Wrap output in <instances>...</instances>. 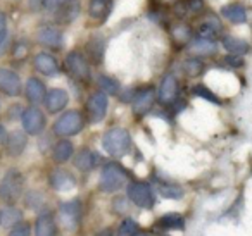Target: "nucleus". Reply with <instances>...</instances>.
Wrapping results in <instances>:
<instances>
[{"label": "nucleus", "mask_w": 252, "mask_h": 236, "mask_svg": "<svg viewBox=\"0 0 252 236\" xmlns=\"http://www.w3.org/2000/svg\"><path fill=\"white\" fill-rule=\"evenodd\" d=\"M5 143H7L9 155L18 157V155H21V153L25 152L26 145H28V138H26V135L23 131H14V133H11V135L7 136Z\"/></svg>", "instance_id": "nucleus-18"}, {"label": "nucleus", "mask_w": 252, "mask_h": 236, "mask_svg": "<svg viewBox=\"0 0 252 236\" xmlns=\"http://www.w3.org/2000/svg\"><path fill=\"white\" fill-rule=\"evenodd\" d=\"M21 210H18L16 207H5L0 210V226L4 228H12V226L19 224L21 221Z\"/></svg>", "instance_id": "nucleus-26"}, {"label": "nucleus", "mask_w": 252, "mask_h": 236, "mask_svg": "<svg viewBox=\"0 0 252 236\" xmlns=\"http://www.w3.org/2000/svg\"><path fill=\"white\" fill-rule=\"evenodd\" d=\"M95 162H97V159H95L94 152H92V150H87V148L78 152V155L74 157V166H76L80 171H83V173L94 169Z\"/></svg>", "instance_id": "nucleus-24"}, {"label": "nucleus", "mask_w": 252, "mask_h": 236, "mask_svg": "<svg viewBox=\"0 0 252 236\" xmlns=\"http://www.w3.org/2000/svg\"><path fill=\"white\" fill-rule=\"evenodd\" d=\"M36 38L42 45L49 47V49H61L63 47V35L57 28L54 26H42L36 33Z\"/></svg>", "instance_id": "nucleus-14"}, {"label": "nucleus", "mask_w": 252, "mask_h": 236, "mask_svg": "<svg viewBox=\"0 0 252 236\" xmlns=\"http://www.w3.org/2000/svg\"><path fill=\"white\" fill-rule=\"evenodd\" d=\"M221 14L230 23H233V25H244V23L247 21V11H245L240 4L224 5V7L221 9Z\"/></svg>", "instance_id": "nucleus-20"}, {"label": "nucleus", "mask_w": 252, "mask_h": 236, "mask_svg": "<svg viewBox=\"0 0 252 236\" xmlns=\"http://www.w3.org/2000/svg\"><path fill=\"white\" fill-rule=\"evenodd\" d=\"M97 236H112V235H111V231H109V229H104V231H100Z\"/></svg>", "instance_id": "nucleus-43"}, {"label": "nucleus", "mask_w": 252, "mask_h": 236, "mask_svg": "<svg viewBox=\"0 0 252 236\" xmlns=\"http://www.w3.org/2000/svg\"><path fill=\"white\" fill-rule=\"evenodd\" d=\"M204 9V2L202 0H187V11L197 14Z\"/></svg>", "instance_id": "nucleus-38"}, {"label": "nucleus", "mask_w": 252, "mask_h": 236, "mask_svg": "<svg viewBox=\"0 0 252 236\" xmlns=\"http://www.w3.org/2000/svg\"><path fill=\"white\" fill-rule=\"evenodd\" d=\"M128 198H130L135 205H138V207H142V208H152L156 202L152 188L149 186L147 183H140V181L131 183L130 186H128Z\"/></svg>", "instance_id": "nucleus-5"}, {"label": "nucleus", "mask_w": 252, "mask_h": 236, "mask_svg": "<svg viewBox=\"0 0 252 236\" xmlns=\"http://www.w3.org/2000/svg\"><path fill=\"white\" fill-rule=\"evenodd\" d=\"M21 122L23 129H25L28 135H40L45 128V116L40 109L30 107L26 111H23L21 114Z\"/></svg>", "instance_id": "nucleus-7"}, {"label": "nucleus", "mask_w": 252, "mask_h": 236, "mask_svg": "<svg viewBox=\"0 0 252 236\" xmlns=\"http://www.w3.org/2000/svg\"><path fill=\"white\" fill-rule=\"evenodd\" d=\"M26 54H28V47H26L25 43H18V45L14 47V57L21 59V57H25Z\"/></svg>", "instance_id": "nucleus-39"}, {"label": "nucleus", "mask_w": 252, "mask_h": 236, "mask_svg": "<svg viewBox=\"0 0 252 236\" xmlns=\"http://www.w3.org/2000/svg\"><path fill=\"white\" fill-rule=\"evenodd\" d=\"M61 222L64 224V228L74 229L80 222V204L78 202H67L61 207L59 210Z\"/></svg>", "instance_id": "nucleus-15"}, {"label": "nucleus", "mask_w": 252, "mask_h": 236, "mask_svg": "<svg viewBox=\"0 0 252 236\" xmlns=\"http://www.w3.org/2000/svg\"><path fill=\"white\" fill-rule=\"evenodd\" d=\"M45 85L38 80V78H30L26 81V98H28L32 104H42L45 100Z\"/></svg>", "instance_id": "nucleus-16"}, {"label": "nucleus", "mask_w": 252, "mask_h": 236, "mask_svg": "<svg viewBox=\"0 0 252 236\" xmlns=\"http://www.w3.org/2000/svg\"><path fill=\"white\" fill-rule=\"evenodd\" d=\"M126 181V173L119 164L109 162L102 167L100 173V190L105 193H114L119 188L125 184Z\"/></svg>", "instance_id": "nucleus-3"}, {"label": "nucleus", "mask_w": 252, "mask_h": 236, "mask_svg": "<svg viewBox=\"0 0 252 236\" xmlns=\"http://www.w3.org/2000/svg\"><path fill=\"white\" fill-rule=\"evenodd\" d=\"M221 31V25L218 23L216 18H209L207 21H204L199 26V38H206V40H214L218 36V33Z\"/></svg>", "instance_id": "nucleus-23"}, {"label": "nucleus", "mask_w": 252, "mask_h": 236, "mask_svg": "<svg viewBox=\"0 0 252 236\" xmlns=\"http://www.w3.org/2000/svg\"><path fill=\"white\" fill-rule=\"evenodd\" d=\"M33 64H35V69L38 73L45 74V76H56L59 73V64H57L56 57L47 52L36 54L35 59H33Z\"/></svg>", "instance_id": "nucleus-12"}, {"label": "nucleus", "mask_w": 252, "mask_h": 236, "mask_svg": "<svg viewBox=\"0 0 252 236\" xmlns=\"http://www.w3.org/2000/svg\"><path fill=\"white\" fill-rule=\"evenodd\" d=\"M158 226L162 229H168V231H173V229L185 228V221H183V217L180 214H166L159 219Z\"/></svg>", "instance_id": "nucleus-27"}, {"label": "nucleus", "mask_w": 252, "mask_h": 236, "mask_svg": "<svg viewBox=\"0 0 252 236\" xmlns=\"http://www.w3.org/2000/svg\"><path fill=\"white\" fill-rule=\"evenodd\" d=\"M98 85H100L102 91H105V93H116L118 91V81L112 80V78L109 76H100L98 78Z\"/></svg>", "instance_id": "nucleus-34"}, {"label": "nucleus", "mask_w": 252, "mask_h": 236, "mask_svg": "<svg viewBox=\"0 0 252 236\" xmlns=\"http://www.w3.org/2000/svg\"><path fill=\"white\" fill-rule=\"evenodd\" d=\"M159 193L166 198H173V200H178L183 197V190L178 184H171V183H161L159 184Z\"/></svg>", "instance_id": "nucleus-30"}, {"label": "nucleus", "mask_w": 252, "mask_h": 236, "mask_svg": "<svg viewBox=\"0 0 252 236\" xmlns=\"http://www.w3.org/2000/svg\"><path fill=\"white\" fill-rule=\"evenodd\" d=\"M0 91L9 97H18L21 93V78L18 73L7 67H0Z\"/></svg>", "instance_id": "nucleus-8"}, {"label": "nucleus", "mask_w": 252, "mask_h": 236, "mask_svg": "<svg viewBox=\"0 0 252 236\" xmlns=\"http://www.w3.org/2000/svg\"><path fill=\"white\" fill-rule=\"evenodd\" d=\"M178 91H180V87H178V81L173 74H166L161 81V87H159V102L162 105H171L176 102L178 98Z\"/></svg>", "instance_id": "nucleus-9"}, {"label": "nucleus", "mask_w": 252, "mask_h": 236, "mask_svg": "<svg viewBox=\"0 0 252 236\" xmlns=\"http://www.w3.org/2000/svg\"><path fill=\"white\" fill-rule=\"evenodd\" d=\"M223 47L233 56H244V54L249 52V43L240 38H235V36H224Z\"/></svg>", "instance_id": "nucleus-25"}, {"label": "nucleus", "mask_w": 252, "mask_h": 236, "mask_svg": "<svg viewBox=\"0 0 252 236\" xmlns=\"http://www.w3.org/2000/svg\"><path fill=\"white\" fill-rule=\"evenodd\" d=\"M102 145L104 150L112 157H125L131 148V136L130 133L123 128H112L105 131L104 138H102Z\"/></svg>", "instance_id": "nucleus-1"}, {"label": "nucleus", "mask_w": 252, "mask_h": 236, "mask_svg": "<svg viewBox=\"0 0 252 236\" xmlns=\"http://www.w3.org/2000/svg\"><path fill=\"white\" fill-rule=\"evenodd\" d=\"M9 236H32V229H30L28 224H23V222H19V224L12 226Z\"/></svg>", "instance_id": "nucleus-35"}, {"label": "nucleus", "mask_w": 252, "mask_h": 236, "mask_svg": "<svg viewBox=\"0 0 252 236\" xmlns=\"http://www.w3.org/2000/svg\"><path fill=\"white\" fill-rule=\"evenodd\" d=\"M111 7H112L111 0H90V4H88V14H90V18L104 21L109 16V12H111Z\"/></svg>", "instance_id": "nucleus-21"}, {"label": "nucleus", "mask_w": 252, "mask_h": 236, "mask_svg": "<svg viewBox=\"0 0 252 236\" xmlns=\"http://www.w3.org/2000/svg\"><path fill=\"white\" fill-rule=\"evenodd\" d=\"M50 183H52V186L56 188V190L66 191L74 186V177H73V174H69L67 171L57 169L50 174Z\"/></svg>", "instance_id": "nucleus-19"}, {"label": "nucleus", "mask_w": 252, "mask_h": 236, "mask_svg": "<svg viewBox=\"0 0 252 236\" xmlns=\"http://www.w3.org/2000/svg\"><path fill=\"white\" fill-rule=\"evenodd\" d=\"M43 102H45V107L50 114H57V112H61L67 105L69 95H67V91L63 90V88H54V90H50L49 93L45 95V100Z\"/></svg>", "instance_id": "nucleus-11"}, {"label": "nucleus", "mask_w": 252, "mask_h": 236, "mask_svg": "<svg viewBox=\"0 0 252 236\" xmlns=\"http://www.w3.org/2000/svg\"><path fill=\"white\" fill-rule=\"evenodd\" d=\"M131 236H149V235H145V233H135V235H131Z\"/></svg>", "instance_id": "nucleus-44"}, {"label": "nucleus", "mask_w": 252, "mask_h": 236, "mask_svg": "<svg viewBox=\"0 0 252 236\" xmlns=\"http://www.w3.org/2000/svg\"><path fill=\"white\" fill-rule=\"evenodd\" d=\"M25 188V177L18 169H11L5 173L0 183V200L5 204H14L19 200Z\"/></svg>", "instance_id": "nucleus-2"}, {"label": "nucleus", "mask_w": 252, "mask_h": 236, "mask_svg": "<svg viewBox=\"0 0 252 236\" xmlns=\"http://www.w3.org/2000/svg\"><path fill=\"white\" fill-rule=\"evenodd\" d=\"M193 95L204 98V100H207V102H213V104H218V105L221 104V100L216 97V93H213L206 85H197V87H193Z\"/></svg>", "instance_id": "nucleus-33"}, {"label": "nucleus", "mask_w": 252, "mask_h": 236, "mask_svg": "<svg viewBox=\"0 0 252 236\" xmlns=\"http://www.w3.org/2000/svg\"><path fill=\"white\" fill-rule=\"evenodd\" d=\"M137 229H138L137 222L131 221V219H126V221L123 222V226H121V236L135 235V233H137Z\"/></svg>", "instance_id": "nucleus-37"}, {"label": "nucleus", "mask_w": 252, "mask_h": 236, "mask_svg": "<svg viewBox=\"0 0 252 236\" xmlns=\"http://www.w3.org/2000/svg\"><path fill=\"white\" fill-rule=\"evenodd\" d=\"M57 228L54 215L50 212H43L42 215H38L35 222V236H56Z\"/></svg>", "instance_id": "nucleus-17"}, {"label": "nucleus", "mask_w": 252, "mask_h": 236, "mask_svg": "<svg viewBox=\"0 0 252 236\" xmlns=\"http://www.w3.org/2000/svg\"><path fill=\"white\" fill-rule=\"evenodd\" d=\"M156 102V91L154 88H144V90H138L135 93L133 98V109L137 114H147L149 111L152 109Z\"/></svg>", "instance_id": "nucleus-13"}, {"label": "nucleus", "mask_w": 252, "mask_h": 236, "mask_svg": "<svg viewBox=\"0 0 252 236\" xmlns=\"http://www.w3.org/2000/svg\"><path fill=\"white\" fill-rule=\"evenodd\" d=\"M71 0H43V7L47 11H59L61 7H64L66 4H69Z\"/></svg>", "instance_id": "nucleus-36"}, {"label": "nucleus", "mask_w": 252, "mask_h": 236, "mask_svg": "<svg viewBox=\"0 0 252 236\" xmlns=\"http://www.w3.org/2000/svg\"><path fill=\"white\" fill-rule=\"evenodd\" d=\"M83 116L78 111H67L61 116L59 119L54 124V133L61 138H66V136H73L76 133H80L83 129Z\"/></svg>", "instance_id": "nucleus-4"}, {"label": "nucleus", "mask_w": 252, "mask_h": 236, "mask_svg": "<svg viewBox=\"0 0 252 236\" xmlns=\"http://www.w3.org/2000/svg\"><path fill=\"white\" fill-rule=\"evenodd\" d=\"M224 62L230 64V66L238 67V66H242V62H244V60H242L240 56H230V57H226V59H224Z\"/></svg>", "instance_id": "nucleus-40"}, {"label": "nucleus", "mask_w": 252, "mask_h": 236, "mask_svg": "<svg viewBox=\"0 0 252 236\" xmlns=\"http://www.w3.org/2000/svg\"><path fill=\"white\" fill-rule=\"evenodd\" d=\"M190 50H192L195 56H211L216 50V43L214 40H206V38H199L190 45Z\"/></svg>", "instance_id": "nucleus-28"}, {"label": "nucleus", "mask_w": 252, "mask_h": 236, "mask_svg": "<svg viewBox=\"0 0 252 236\" xmlns=\"http://www.w3.org/2000/svg\"><path fill=\"white\" fill-rule=\"evenodd\" d=\"M87 50H88V57L95 64H98L102 60V57H104V42L100 38H92L87 43Z\"/></svg>", "instance_id": "nucleus-29"}, {"label": "nucleus", "mask_w": 252, "mask_h": 236, "mask_svg": "<svg viewBox=\"0 0 252 236\" xmlns=\"http://www.w3.org/2000/svg\"><path fill=\"white\" fill-rule=\"evenodd\" d=\"M171 35H173V40L178 43H187V42H190V38H192V31H190V28L185 25L175 26V28L171 30Z\"/></svg>", "instance_id": "nucleus-32"}, {"label": "nucleus", "mask_w": 252, "mask_h": 236, "mask_svg": "<svg viewBox=\"0 0 252 236\" xmlns=\"http://www.w3.org/2000/svg\"><path fill=\"white\" fill-rule=\"evenodd\" d=\"M5 140H7V133H5V129L0 126V143H4Z\"/></svg>", "instance_id": "nucleus-42"}, {"label": "nucleus", "mask_w": 252, "mask_h": 236, "mask_svg": "<svg viewBox=\"0 0 252 236\" xmlns=\"http://www.w3.org/2000/svg\"><path fill=\"white\" fill-rule=\"evenodd\" d=\"M183 71H185L187 76L195 78L204 71V62L199 59H189L185 64H183Z\"/></svg>", "instance_id": "nucleus-31"}, {"label": "nucleus", "mask_w": 252, "mask_h": 236, "mask_svg": "<svg viewBox=\"0 0 252 236\" xmlns=\"http://www.w3.org/2000/svg\"><path fill=\"white\" fill-rule=\"evenodd\" d=\"M88 116L94 122H98L104 119L105 112H107V97H105L104 91H97L90 97L87 104Z\"/></svg>", "instance_id": "nucleus-10"}, {"label": "nucleus", "mask_w": 252, "mask_h": 236, "mask_svg": "<svg viewBox=\"0 0 252 236\" xmlns=\"http://www.w3.org/2000/svg\"><path fill=\"white\" fill-rule=\"evenodd\" d=\"M66 67L71 73V76L76 78L78 81H81V83H88L90 81V66H88L87 59L80 52H71L66 57Z\"/></svg>", "instance_id": "nucleus-6"}, {"label": "nucleus", "mask_w": 252, "mask_h": 236, "mask_svg": "<svg viewBox=\"0 0 252 236\" xmlns=\"http://www.w3.org/2000/svg\"><path fill=\"white\" fill-rule=\"evenodd\" d=\"M4 30H7V19H5L4 12H0V31H4Z\"/></svg>", "instance_id": "nucleus-41"}, {"label": "nucleus", "mask_w": 252, "mask_h": 236, "mask_svg": "<svg viewBox=\"0 0 252 236\" xmlns=\"http://www.w3.org/2000/svg\"><path fill=\"white\" fill-rule=\"evenodd\" d=\"M73 152H74L73 143L67 142V140H61V142H57L56 147H54L52 157H54V160H56V162L63 164V162H66V160L71 159Z\"/></svg>", "instance_id": "nucleus-22"}]
</instances>
